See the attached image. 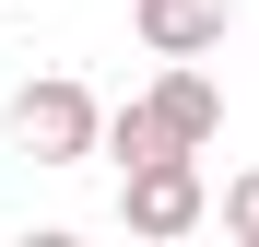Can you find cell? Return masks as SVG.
Wrapping results in <instances>:
<instances>
[{
	"label": "cell",
	"mask_w": 259,
	"mask_h": 247,
	"mask_svg": "<svg viewBox=\"0 0 259 247\" xmlns=\"http://www.w3.org/2000/svg\"><path fill=\"white\" fill-rule=\"evenodd\" d=\"M12 141L35 153V165H82V153H95L106 141V106L95 94H82V82H24V94H12Z\"/></svg>",
	"instance_id": "6da1fadb"
},
{
	"label": "cell",
	"mask_w": 259,
	"mask_h": 247,
	"mask_svg": "<svg viewBox=\"0 0 259 247\" xmlns=\"http://www.w3.org/2000/svg\"><path fill=\"white\" fill-rule=\"evenodd\" d=\"M118 212H130V235H189V224L212 212V188H200V165H189V153H153V165H130Z\"/></svg>",
	"instance_id": "7a4b0ae2"
},
{
	"label": "cell",
	"mask_w": 259,
	"mask_h": 247,
	"mask_svg": "<svg viewBox=\"0 0 259 247\" xmlns=\"http://www.w3.org/2000/svg\"><path fill=\"white\" fill-rule=\"evenodd\" d=\"M130 24H142L153 59H212L236 35V0H130Z\"/></svg>",
	"instance_id": "3957f363"
},
{
	"label": "cell",
	"mask_w": 259,
	"mask_h": 247,
	"mask_svg": "<svg viewBox=\"0 0 259 247\" xmlns=\"http://www.w3.org/2000/svg\"><path fill=\"white\" fill-rule=\"evenodd\" d=\"M142 118H153V141H165V153H200L212 130H224V94H212V71H189V59H177V71L142 94Z\"/></svg>",
	"instance_id": "277c9868"
},
{
	"label": "cell",
	"mask_w": 259,
	"mask_h": 247,
	"mask_svg": "<svg viewBox=\"0 0 259 247\" xmlns=\"http://www.w3.org/2000/svg\"><path fill=\"white\" fill-rule=\"evenodd\" d=\"M224 224H236V235L259 247V177H236V188H224Z\"/></svg>",
	"instance_id": "5b68a950"
}]
</instances>
